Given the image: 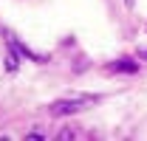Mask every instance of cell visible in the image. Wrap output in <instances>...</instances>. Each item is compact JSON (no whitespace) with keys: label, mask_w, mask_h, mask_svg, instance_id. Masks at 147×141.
Listing matches in <instances>:
<instances>
[{"label":"cell","mask_w":147,"mask_h":141,"mask_svg":"<svg viewBox=\"0 0 147 141\" xmlns=\"http://www.w3.org/2000/svg\"><path fill=\"white\" fill-rule=\"evenodd\" d=\"M142 56H147V48H144V51H142Z\"/></svg>","instance_id":"cell-5"},{"label":"cell","mask_w":147,"mask_h":141,"mask_svg":"<svg viewBox=\"0 0 147 141\" xmlns=\"http://www.w3.org/2000/svg\"><path fill=\"white\" fill-rule=\"evenodd\" d=\"M91 102H93L91 96H85L82 102H71V99H62V102H54V105H51V116H74V113L85 110V107L91 105Z\"/></svg>","instance_id":"cell-1"},{"label":"cell","mask_w":147,"mask_h":141,"mask_svg":"<svg viewBox=\"0 0 147 141\" xmlns=\"http://www.w3.org/2000/svg\"><path fill=\"white\" fill-rule=\"evenodd\" d=\"M74 136H76V133H74V130H62V133H59V138H62V141H68V138H74Z\"/></svg>","instance_id":"cell-4"},{"label":"cell","mask_w":147,"mask_h":141,"mask_svg":"<svg viewBox=\"0 0 147 141\" xmlns=\"http://www.w3.org/2000/svg\"><path fill=\"white\" fill-rule=\"evenodd\" d=\"M108 70H119V73H136L139 65L133 62V59H119V62H110Z\"/></svg>","instance_id":"cell-2"},{"label":"cell","mask_w":147,"mask_h":141,"mask_svg":"<svg viewBox=\"0 0 147 141\" xmlns=\"http://www.w3.org/2000/svg\"><path fill=\"white\" fill-rule=\"evenodd\" d=\"M6 70L9 73H14L17 70V45L9 40V56H6Z\"/></svg>","instance_id":"cell-3"}]
</instances>
